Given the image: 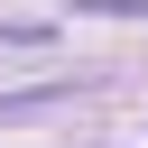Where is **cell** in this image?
Returning <instances> with one entry per match:
<instances>
[]
</instances>
